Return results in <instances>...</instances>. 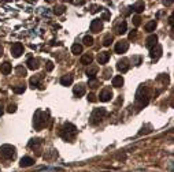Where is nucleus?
<instances>
[{
    "label": "nucleus",
    "mask_w": 174,
    "mask_h": 172,
    "mask_svg": "<svg viewBox=\"0 0 174 172\" xmlns=\"http://www.w3.org/2000/svg\"><path fill=\"white\" fill-rule=\"evenodd\" d=\"M34 164V160L29 157V156H25V157H22L21 159V163H19V165L22 167V168H28V167H32Z\"/></svg>",
    "instance_id": "f8f14e48"
},
{
    "label": "nucleus",
    "mask_w": 174,
    "mask_h": 172,
    "mask_svg": "<svg viewBox=\"0 0 174 172\" xmlns=\"http://www.w3.org/2000/svg\"><path fill=\"white\" fill-rule=\"evenodd\" d=\"M136 37H137V31H136V30H133V31L130 33V34H129V40H134Z\"/></svg>",
    "instance_id": "79ce46f5"
},
{
    "label": "nucleus",
    "mask_w": 174,
    "mask_h": 172,
    "mask_svg": "<svg viewBox=\"0 0 174 172\" xmlns=\"http://www.w3.org/2000/svg\"><path fill=\"white\" fill-rule=\"evenodd\" d=\"M133 10H134L137 14L143 12L144 10H145V4H144V1H137V3H134V6H133Z\"/></svg>",
    "instance_id": "4be33fe9"
},
{
    "label": "nucleus",
    "mask_w": 174,
    "mask_h": 172,
    "mask_svg": "<svg viewBox=\"0 0 174 172\" xmlns=\"http://www.w3.org/2000/svg\"><path fill=\"white\" fill-rule=\"evenodd\" d=\"M82 43L85 44L87 47L93 45V37H92V36H85V37H84V40H82Z\"/></svg>",
    "instance_id": "c756f323"
},
{
    "label": "nucleus",
    "mask_w": 174,
    "mask_h": 172,
    "mask_svg": "<svg viewBox=\"0 0 174 172\" xmlns=\"http://www.w3.org/2000/svg\"><path fill=\"white\" fill-rule=\"evenodd\" d=\"M112 40H114L112 36H106L104 37V40H103V45H104V47H110L111 43H112Z\"/></svg>",
    "instance_id": "473e14b6"
},
{
    "label": "nucleus",
    "mask_w": 174,
    "mask_h": 172,
    "mask_svg": "<svg viewBox=\"0 0 174 172\" xmlns=\"http://www.w3.org/2000/svg\"><path fill=\"white\" fill-rule=\"evenodd\" d=\"M50 120V116H48V112H44L41 109H37L34 116H33V126L36 130H43L45 126H47V122Z\"/></svg>",
    "instance_id": "f03ea898"
},
{
    "label": "nucleus",
    "mask_w": 174,
    "mask_h": 172,
    "mask_svg": "<svg viewBox=\"0 0 174 172\" xmlns=\"http://www.w3.org/2000/svg\"><path fill=\"white\" fill-rule=\"evenodd\" d=\"M15 154H17V152H15V147L13 146V145H1L0 146V156L1 157H4V159L7 160H11V159H15Z\"/></svg>",
    "instance_id": "39448f33"
},
{
    "label": "nucleus",
    "mask_w": 174,
    "mask_h": 172,
    "mask_svg": "<svg viewBox=\"0 0 174 172\" xmlns=\"http://www.w3.org/2000/svg\"><path fill=\"white\" fill-rule=\"evenodd\" d=\"M92 60H93V56L91 55V53H85V55L81 56V64L88 66V64H91V63H92Z\"/></svg>",
    "instance_id": "6ab92c4d"
},
{
    "label": "nucleus",
    "mask_w": 174,
    "mask_h": 172,
    "mask_svg": "<svg viewBox=\"0 0 174 172\" xmlns=\"http://www.w3.org/2000/svg\"><path fill=\"white\" fill-rule=\"evenodd\" d=\"M73 92H74V94H75V96H78V97L84 96V94H85V85H82V83L75 85L74 89H73Z\"/></svg>",
    "instance_id": "dca6fc26"
},
{
    "label": "nucleus",
    "mask_w": 174,
    "mask_h": 172,
    "mask_svg": "<svg viewBox=\"0 0 174 172\" xmlns=\"http://www.w3.org/2000/svg\"><path fill=\"white\" fill-rule=\"evenodd\" d=\"M45 70H47V71H52V70H54V63H52V61H47Z\"/></svg>",
    "instance_id": "58836bf2"
},
{
    "label": "nucleus",
    "mask_w": 174,
    "mask_h": 172,
    "mask_svg": "<svg viewBox=\"0 0 174 172\" xmlns=\"http://www.w3.org/2000/svg\"><path fill=\"white\" fill-rule=\"evenodd\" d=\"M162 52H163V49H162V45H159V44H156V45H154L152 48H151V51H149V56L152 57V59H159L162 56Z\"/></svg>",
    "instance_id": "0eeeda50"
},
{
    "label": "nucleus",
    "mask_w": 174,
    "mask_h": 172,
    "mask_svg": "<svg viewBox=\"0 0 174 172\" xmlns=\"http://www.w3.org/2000/svg\"><path fill=\"white\" fill-rule=\"evenodd\" d=\"M40 145H41V139H40V138H33V139H30V142H29V147H30V149H38Z\"/></svg>",
    "instance_id": "b1692460"
},
{
    "label": "nucleus",
    "mask_w": 174,
    "mask_h": 172,
    "mask_svg": "<svg viewBox=\"0 0 174 172\" xmlns=\"http://www.w3.org/2000/svg\"><path fill=\"white\" fill-rule=\"evenodd\" d=\"M156 27V22L155 21H149L148 23L145 25V31H154Z\"/></svg>",
    "instance_id": "bb28decb"
},
{
    "label": "nucleus",
    "mask_w": 174,
    "mask_h": 172,
    "mask_svg": "<svg viewBox=\"0 0 174 172\" xmlns=\"http://www.w3.org/2000/svg\"><path fill=\"white\" fill-rule=\"evenodd\" d=\"M11 70H13V67H11V64L8 61H4L0 66V71H1V74H4V75H8V74L11 73Z\"/></svg>",
    "instance_id": "a211bd4d"
},
{
    "label": "nucleus",
    "mask_w": 174,
    "mask_h": 172,
    "mask_svg": "<svg viewBox=\"0 0 174 172\" xmlns=\"http://www.w3.org/2000/svg\"><path fill=\"white\" fill-rule=\"evenodd\" d=\"M24 53V45L21 43H15L11 47V55L14 56V57H19V56Z\"/></svg>",
    "instance_id": "6e6552de"
},
{
    "label": "nucleus",
    "mask_w": 174,
    "mask_h": 172,
    "mask_svg": "<svg viewBox=\"0 0 174 172\" xmlns=\"http://www.w3.org/2000/svg\"><path fill=\"white\" fill-rule=\"evenodd\" d=\"M97 71H99V68L96 67V66H91V67L87 68L85 74L88 75V78H95V75L97 74Z\"/></svg>",
    "instance_id": "aec40b11"
},
{
    "label": "nucleus",
    "mask_w": 174,
    "mask_h": 172,
    "mask_svg": "<svg viewBox=\"0 0 174 172\" xmlns=\"http://www.w3.org/2000/svg\"><path fill=\"white\" fill-rule=\"evenodd\" d=\"M99 10H100L99 6H92V7H91V12H92V14H96Z\"/></svg>",
    "instance_id": "a19ab883"
},
{
    "label": "nucleus",
    "mask_w": 174,
    "mask_h": 172,
    "mask_svg": "<svg viewBox=\"0 0 174 172\" xmlns=\"http://www.w3.org/2000/svg\"><path fill=\"white\" fill-rule=\"evenodd\" d=\"M88 101H91V103H96V101H97V98H96V96H95L93 93H91V94L88 96Z\"/></svg>",
    "instance_id": "4c0bfd02"
},
{
    "label": "nucleus",
    "mask_w": 174,
    "mask_h": 172,
    "mask_svg": "<svg viewBox=\"0 0 174 172\" xmlns=\"http://www.w3.org/2000/svg\"><path fill=\"white\" fill-rule=\"evenodd\" d=\"M40 78H41V75H37V77H33V78H30V86L34 89V87H37L38 85V81H40Z\"/></svg>",
    "instance_id": "c85d7f7f"
},
{
    "label": "nucleus",
    "mask_w": 174,
    "mask_h": 172,
    "mask_svg": "<svg viewBox=\"0 0 174 172\" xmlns=\"http://www.w3.org/2000/svg\"><path fill=\"white\" fill-rule=\"evenodd\" d=\"M100 101H103V103H107V101H110L112 98V90L111 89H103L101 93H100Z\"/></svg>",
    "instance_id": "9d476101"
},
{
    "label": "nucleus",
    "mask_w": 174,
    "mask_h": 172,
    "mask_svg": "<svg viewBox=\"0 0 174 172\" xmlns=\"http://www.w3.org/2000/svg\"><path fill=\"white\" fill-rule=\"evenodd\" d=\"M71 52H73L74 55L81 53V52H82V45H80V44H74V45L71 47Z\"/></svg>",
    "instance_id": "cd10ccee"
},
{
    "label": "nucleus",
    "mask_w": 174,
    "mask_h": 172,
    "mask_svg": "<svg viewBox=\"0 0 174 172\" xmlns=\"http://www.w3.org/2000/svg\"><path fill=\"white\" fill-rule=\"evenodd\" d=\"M45 1H47V3H52L54 0H45Z\"/></svg>",
    "instance_id": "49530a36"
},
{
    "label": "nucleus",
    "mask_w": 174,
    "mask_h": 172,
    "mask_svg": "<svg viewBox=\"0 0 174 172\" xmlns=\"http://www.w3.org/2000/svg\"><path fill=\"white\" fill-rule=\"evenodd\" d=\"M15 111H17V104H13V103L8 104V107H7V112L8 113H14Z\"/></svg>",
    "instance_id": "f704fd0d"
},
{
    "label": "nucleus",
    "mask_w": 174,
    "mask_h": 172,
    "mask_svg": "<svg viewBox=\"0 0 174 172\" xmlns=\"http://www.w3.org/2000/svg\"><path fill=\"white\" fill-rule=\"evenodd\" d=\"M3 55V47H1V45H0V56Z\"/></svg>",
    "instance_id": "a18cd8bd"
},
{
    "label": "nucleus",
    "mask_w": 174,
    "mask_h": 172,
    "mask_svg": "<svg viewBox=\"0 0 174 172\" xmlns=\"http://www.w3.org/2000/svg\"><path fill=\"white\" fill-rule=\"evenodd\" d=\"M117 68H118V71L121 73H126L128 70H129V60L128 59H121V60L117 63Z\"/></svg>",
    "instance_id": "9b49d317"
},
{
    "label": "nucleus",
    "mask_w": 174,
    "mask_h": 172,
    "mask_svg": "<svg viewBox=\"0 0 174 172\" xmlns=\"http://www.w3.org/2000/svg\"><path fill=\"white\" fill-rule=\"evenodd\" d=\"M149 101V90L147 86H140L137 89L136 93V105H137V109H141L144 108L145 105L148 104Z\"/></svg>",
    "instance_id": "f257e3e1"
},
{
    "label": "nucleus",
    "mask_w": 174,
    "mask_h": 172,
    "mask_svg": "<svg viewBox=\"0 0 174 172\" xmlns=\"http://www.w3.org/2000/svg\"><path fill=\"white\" fill-rule=\"evenodd\" d=\"M25 89H26V87L24 85H19V86H15V87H13V92L17 93V94H21V93L25 92Z\"/></svg>",
    "instance_id": "2f4dec72"
},
{
    "label": "nucleus",
    "mask_w": 174,
    "mask_h": 172,
    "mask_svg": "<svg viewBox=\"0 0 174 172\" xmlns=\"http://www.w3.org/2000/svg\"><path fill=\"white\" fill-rule=\"evenodd\" d=\"M103 30V22L101 19H93L91 23V31L92 33H100Z\"/></svg>",
    "instance_id": "1a4fd4ad"
},
{
    "label": "nucleus",
    "mask_w": 174,
    "mask_h": 172,
    "mask_svg": "<svg viewBox=\"0 0 174 172\" xmlns=\"http://www.w3.org/2000/svg\"><path fill=\"white\" fill-rule=\"evenodd\" d=\"M107 111L106 108H95L92 111V115H91V119H89V122L91 124H97V123L101 122V119L106 116Z\"/></svg>",
    "instance_id": "20e7f679"
},
{
    "label": "nucleus",
    "mask_w": 174,
    "mask_h": 172,
    "mask_svg": "<svg viewBox=\"0 0 174 172\" xmlns=\"http://www.w3.org/2000/svg\"><path fill=\"white\" fill-rule=\"evenodd\" d=\"M88 85L95 89V87H97V86H99V81L95 79V78H89V82H88Z\"/></svg>",
    "instance_id": "72a5a7b5"
},
{
    "label": "nucleus",
    "mask_w": 174,
    "mask_h": 172,
    "mask_svg": "<svg viewBox=\"0 0 174 172\" xmlns=\"http://www.w3.org/2000/svg\"><path fill=\"white\" fill-rule=\"evenodd\" d=\"M58 157V150L55 149H51L48 153L44 154V160H51V159H56Z\"/></svg>",
    "instance_id": "393cba45"
},
{
    "label": "nucleus",
    "mask_w": 174,
    "mask_h": 172,
    "mask_svg": "<svg viewBox=\"0 0 174 172\" xmlns=\"http://www.w3.org/2000/svg\"><path fill=\"white\" fill-rule=\"evenodd\" d=\"M140 23H141V18H140L138 15L133 17V25H134V26H140Z\"/></svg>",
    "instance_id": "c9c22d12"
},
{
    "label": "nucleus",
    "mask_w": 174,
    "mask_h": 172,
    "mask_svg": "<svg viewBox=\"0 0 174 172\" xmlns=\"http://www.w3.org/2000/svg\"><path fill=\"white\" fill-rule=\"evenodd\" d=\"M126 30H128V23H126L125 21H122V22L118 25V27H117V33H118V34H125Z\"/></svg>",
    "instance_id": "5701e85b"
},
{
    "label": "nucleus",
    "mask_w": 174,
    "mask_h": 172,
    "mask_svg": "<svg viewBox=\"0 0 174 172\" xmlns=\"http://www.w3.org/2000/svg\"><path fill=\"white\" fill-rule=\"evenodd\" d=\"M122 85H124V78H122V75H117V77L112 78V86H114V87H121Z\"/></svg>",
    "instance_id": "412c9836"
},
{
    "label": "nucleus",
    "mask_w": 174,
    "mask_h": 172,
    "mask_svg": "<svg viewBox=\"0 0 174 172\" xmlns=\"http://www.w3.org/2000/svg\"><path fill=\"white\" fill-rule=\"evenodd\" d=\"M26 64H28V68L29 70H37L38 67H40V64H38V59H34V57H30L29 60L26 61Z\"/></svg>",
    "instance_id": "4468645a"
},
{
    "label": "nucleus",
    "mask_w": 174,
    "mask_h": 172,
    "mask_svg": "<svg viewBox=\"0 0 174 172\" xmlns=\"http://www.w3.org/2000/svg\"><path fill=\"white\" fill-rule=\"evenodd\" d=\"M158 44V37L155 36V34H151L149 37H147V40H145V45H147V48H152L154 45H156Z\"/></svg>",
    "instance_id": "ddd939ff"
},
{
    "label": "nucleus",
    "mask_w": 174,
    "mask_h": 172,
    "mask_svg": "<svg viewBox=\"0 0 174 172\" xmlns=\"http://www.w3.org/2000/svg\"><path fill=\"white\" fill-rule=\"evenodd\" d=\"M128 49H129V43L126 40H121L115 44V52L117 53H125Z\"/></svg>",
    "instance_id": "423d86ee"
},
{
    "label": "nucleus",
    "mask_w": 174,
    "mask_h": 172,
    "mask_svg": "<svg viewBox=\"0 0 174 172\" xmlns=\"http://www.w3.org/2000/svg\"><path fill=\"white\" fill-rule=\"evenodd\" d=\"M162 1H163V4H165V6L167 7V6H171V4H173L174 0H162Z\"/></svg>",
    "instance_id": "37998d69"
},
{
    "label": "nucleus",
    "mask_w": 174,
    "mask_h": 172,
    "mask_svg": "<svg viewBox=\"0 0 174 172\" xmlns=\"http://www.w3.org/2000/svg\"><path fill=\"white\" fill-rule=\"evenodd\" d=\"M3 108H4V107H3V103L0 101V117H1V115L4 113V109H3Z\"/></svg>",
    "instance_id": "c03bdc74"
},
{
    "label": "nucleus",
    "mask_w": 174,
    "mask_h": 172,
    "mask_svg": "<svg viewBox=\"0 0 174 172\" xmlns=\"http://www.w3.org/2000/svg\"><path fill=\"white\" fill-rule=\"evenodd\" d=\"M110 19V12L108 11H104L101 14V21H108Z\"/></svg>",
    "instance_id": "e433bc0d"
},
{
    "label": "nucleus",
    "mask_w": 174,
    "mask_h": 172,
    "mask_svg": "<svg viewBox=\"0 0 174 172\" xmlns=\"http://www.w3.org/2000/svg\"><path fill=\"white\" fill-rule=\"evenodd\" d=\"M66 1H73V0H66Z\"/></svg>",
    "instance_id": "de8ad7c7"
},
{
    "label": "nucleus",
    "mask_w": 174,
    "mask_h": 172,
    "mask_svg": "<svg viewBox=\"0 0 174 172\" xmlns=\"http://www.w3.org/2000/svg\"><path fill=\"white\" fill-rule=\"evenodd\" d=\"M15 73H17L18 77H24V78H25L26 77V68L24 67V66H18V67L15 68Z\"/></svg>",
    "instance_id": "a878e982"
},
{
    "label": "nucleus",
    "mask_w": 174,
    "mask_h": 172,
    "mask_svg": "<svg viewBox=\"0 0 174 172\" xmlns=\"http://www.w3.org/2000/svg\"><path fill=\"white\" fill-rule=\"evenodd\" d=\"M75 134H77V129L75 126H73L71 123H64L63 129L60 130V137H62L64 141H71L74 139Z\"/></svg>",
    "instance_id": "7ed1b4c3"
},
{
    "label": "nucleus",
    "mask_w": 174,
    "mask_h": 172,
    "mask_svg": "<svg viewBox=\"0 0 174 172\" xmlns=\"http://www.w3.org/2000/svg\"><path fill=\"white\" fill-rule=\"evenodd\" d=\"M108 60H110V53H108V52H100L99 55H97V61H99V64H106Z\"/></svg>",
    "instance_id": "2eb2a0df"
},
{
    "label": "nucleus",
    "mask_w": 174,
    "mask_h": 172,
    "mask_svg": "<svg viewBox=\"0 0 174 172\" xmlns=\"http://www.w3.org/2000/svg\"><path fill=\"white\" fill-rule=\"evenodd\" d=\"M64 10H66L64 6H56L55 8H54V14H55V15H62L63 12H64Z\"/></svg>",
    "instance_id": "7c9ffc66"
},
{
    "label": "nucleus",
    "mask_w": 174,
    "mask_h": 172,
    "mask_svg": "<svg viewBox=\"0 0 174 172\" xmlns=\"http://www.w3.org/2000/svg\"><path fill=\"white\" fill-rule=\"evenodd\" d=\"M60 83H62L63 86H70L73 83V75H71V74L63 75L62 78H60Z\"/></svg>",
    "instance_id": "f3484780"
},
{
    "label": "nucleus",
    "mask_w": 174,
    "mask_h": 172,
    "mask_svg": "<svg viewBox=\"0 0 174 172\" xmlns=\"http://www.w3.org/2000/svg\"><path fill=\"white\" fill-rule=\"evenodd\" d=\"M111 74H112L111 68H107L106 71H104V75H103V77H104V78H106V79H107V78H110V75H111Z\"/></svg>",
    "instance_id": "ea45409f"
}]
</instances>
